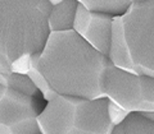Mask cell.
Instances as JSON below:
<instances>
[{"label": "cell", "instance_id": "obj_1", "mask_svg": "<svg viewBox=\"0 0 154 134\" xmlns=\"http://www.w3.org/2000/svg\"><path fill=\"white\" fill-rule=\"evenodd\" d=\"M110 65L107 55L90 46L73 30L50 32L40 52V69L60 96L107 98L104 82Z\"/></svg>", "mask_w": 154, "mask_h": 134}, {"label": "cell", "instance_id": "obj_2", "mask_svg": "<svg viewBox=\"0 0 154 134\" xmlns=\"http://www.w3.org/2000/svg\"><path fill=\"white\" fill-rule=\"evenodd\" d=\"M48 0H0V73H12L14 60L40 54L50 35Z\"/></svg>", "mask_w": 154, "mask_h": 134}, {"label": "cell", "instance_id": "obj_3", "mask_svg": "<svg viewBox=\"0 0 154 134\" xmlns=\"http://www.w3.org/2000/svg\"><path fill=\"white\" fill-rule=\"evenodd\" d=\"M108 57L114 66L154 78V7L135 1L126 13L113 18Z\"/></svg>", "mask_w": 154, "mask_h": 134}, {"label": "cell", "instance_id": "obj_4", "mask_svg": "<svg viewBox=\"0 0 154 134\" xmlns=\"http://www.w3.org/2000/svg\"><path fill=\"white\" fill-rule=\"evenodd\" d=\"M40 134H112L108 98L88 100L60 96L46 103L37 116Z\"/></svg>", "mask_w": 154, "mask_h": 134}, {"label": "cell", "instance_id": "obj_5", "mask_svg": "<svg viewBox=\"0 0 154 134\" xmlns=\"http://www.w3.org/2000/svg\"><path fill=\"white\" fill-rule=\"evenodd\" d=\"M105 97L128 112L154 111V78L128 73L114 66L107 71Z\"/></svg>", "mask_w": 154, "mask_h": 134}, {"label": "cell", "instance_id": "obj_6", "mask_svg": "<svg viewBox=\"0 0 154 134\" xmlns=\"http://www.w3.org/2000/svg\"><path fill=\"white\" fill-rule=\"evenodd\" d=\"M37 116L33 97L0 83V134H36Z\"/></svg>", "mask_w": 154, "mask_h": 134}, {"label": "cell", "instance_id": "obj_7", "mask_svg": "<svg viewBox=\"0 0 154 134\" xmlns=\"http://www.w3.org/2000/svg\"><path fill=\"white\" fill-rule=\"evenodd\" d=\"M113 18V16L105 13L91 12L79 4L73 31L95 50L108 56L112 44Z\"/></svg>", "mask_w": 154, "mask_h": 134}, {"label": "cell", "instance_id": "obj_8", "mask_svg": "<svg viewBox=\"0 0 154 134\" xmlns=\"http://www.w3.org/2000/svg\"><path fill=\"white\" fill-rule=\"evenodd\" d=\"M77 7H79V3L76 0H64L58 5L51 7L49 18H48L50 32L73 30Z\"/></svg>", "mask_w": 154, "mask_h": 134}, {"label": "cell", "instance_id": "obj_9", "mask_svg": "<svg viewBox=\"0 0 154 134\" xmlns=\"http://www.w3.org/2000/svg\"><path fill=\"white\" fill-rule=\"evenodd\" d=\"M76 1L91 12L105 13L116 17L126 13L135 1H141V0H76Z\"/></svg>", "mask_w": 154, "mask_h": 134}, {"label": "cell", "instance_id": "obj_10", "mask_svg": "<svg viewBox=\"0 0 154 134\" xmlns=\"http://www.w3.org/2000/svg\"><path fill=\"white\" fill-rule=\"evenodd\" d=\"M26 75L32 80V83L36 86L37 91H40V93L42 95L48 102L51 101L53 98H55L58 93L51 88V86L46 80V78L42 74V71L40 69V54H32L30 57V63H28Z\"/></svg>", "mask_w": 154, "mask_h": 134}, {"label": "cell", "instance_id": "obj_11", "mask_svg": "<svg viewBox=\"0 0 154 134\" xmlns=\"http://www.w3.org/2000/svg\"><path fill=\"white\" fill-rule=\"evenodd\" d=\"M0 83L8 88L16 91V92L31 96V97H33V95L37 92L36 86L32 83V80L26 74H19V73L2 74L0 73Z\"/></svg>", "mask_w": 154, "mask_h": 134}, {"label": "cell", "instance_id": "obj_12", "mask_svg": "<svg viewBox=\"0 0 154 134\" xmlns=\"http://www.w3.org/2000/svg\"><path fill=\"white\" fill-rule=\"evenodd\" d=\"M125 134H154V123L140 112H131L122 124Z\"/></svg>", "mask_w": 154, "mask_h": 134}, {"label": "cell", "instance_id": "obj_13", "mask_svg": "<svg viewBox=\"0 0 154 134\" xmlns=\"http://www.w3.org/2000/svg\"><path fill=\"white\" fill-rule=\"evenodd\" d=\"M131 112L126 111L125 109H122L121 106H118L117 103H114L113 101L108 100V116L110 123L113 124L114 127H118L123 124V121L128 118V115Z\"/></svg>", "mask_w": 154, "mask_h": 134}, {"label": "cell", "instance_id": "obj_14", "mask_svg": "<svg viewBox=\"0 0 154 134\" xmlns=\"http://www.w3.org/2000/svg\"><path fill=\"white\" fill-rule=\"evenodd\" d=\"M144 118H146L148 120H150L154 123V111H144V112H140Z\"/></svg>", "mask_w": 154, "mask_h": 134}, {"label": "cell", "instance_id": "obj_15", "mask_svg": "<svg viewBox=\"0 0 154 134\" xmlns=\"http://www.w3.org/2000/svg\"><path fill=\"white\" fill-rule=\"evenodd\" d=\"M112 134H125V132H123V127H122V124H121V125H118V127H114V129H113V132H112Z\"/></svg>", "mask_w": 154, "mask_h": 134}, {"label": "cell", "instance_id": "obj_16", "mask_svg": "<svg viewBox=\"0 0 154 134\" xmlns=\"http://www.w3.org/2000/svg\"><path fill=\"white\" fill-rule=\"evenodd\" d=\"M48 1L50 3L51 7H54V5H58V4H60L62 1H64V0H48Z\"/></svg>", "mask_w": 154, "mask_h": 134}, {"label": "cell", "instance_id": "obj_17", "mask_svg": "<svg viewBox=\"0 0 154 134\" xmlns=\"http://www.w3.org/2000/svg\"><path fill=\"white\" fill-rule=\"evenodd\" d=\"M145 1H146V3H149L150 5H153V7H154V0H145Z\"/></svg>", "mask_w": 154, "mask_h": 134}, {"label": "cell", "instance_id": "obj_18", "mask_svg": "<svg viewBox=\"0 0 154 134\" xmlns=\"http://www.w3.org/2000/svg\"><path fill=\"white\" fill-rule=\"evenodd\" d=\"M36 134H40V133H36Z\"/></svg>", "mask_w": 154, "mask_h": 134}]
</instances>
